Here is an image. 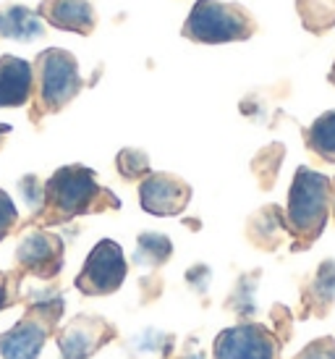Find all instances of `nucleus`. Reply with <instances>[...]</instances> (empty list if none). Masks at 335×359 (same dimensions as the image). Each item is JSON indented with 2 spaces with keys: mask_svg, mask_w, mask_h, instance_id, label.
Wrapping results in <instances>:
<instances>
[{
  "mask_svg": "<svg viewBox=\"0 0 335 359\" xmlns=\"http://www.w3.org/2000/svg\"><path fill=\"white\" fill-rule=\"evenodd\" d=\"M21 191H24V200L29 202V208L34 205V212L45 205V189L37 184V179H34V176H27V179L21 181Z\"/></svg>",
  "mask_w": 335,
  "mask_h": 359,
  "instance_id": "6ab92c4d",
  "label": "nucleus"
},
{
  "mask_svg": "<svg viewBox=\"0 0 335 359\" xmlns=\"http://www.w3.org/2000/svg\"><path fill=\"white\" fill-rule=\"evenodd\" d=\"M170 257V241L163 233H142L139 236L137 262L142 265H160Z\"/></svg>",
  "mask_w": 335,
  "mask_h": 359,
  "instance_id": "2eb2a0df",
  "label": "nucleus"
},
{
  "mask_svg": "<svg viewBox=\"0 0 335 359\" xmlns=\"http://www.w3.org/2000/svg\"><path fill=\"white\" fill-rule=\"evenodd\" d=\"M60 349H63V357L66 359H87V354L95 349V341L89 333H84L81 325H74L63 333L60 339Z\"/></svg>",
  "mask_w": 335,
  "mask_h": 359,
  "instance_id": "dca6fc26",
  "label": "nucleus"
},
{
  "mask_svg": "<svg viewBox=\"0 0 335 359\" xmlns=\"http://www.w3.org/2000/svg\"><path fill=\"white\" fill-rule=\"evenodd\" d=\"M37 13L50 27L63 32H76L81 37L92 34L95 24H97V16H95V8L89 0H42Z\"/></svg>",
  "mask_w": 335,
  "mask_h": 359,
  "instance_id": "1a4fd4ad",
  "label": "nucleus"
},
{
  "mask_svg": "<svg viewBox=\"0 0 335 359\" xmlns=\"http://www.w3.org/2000/svg\"><path fill=\"white\" fill-rule=\"evenodd\" d=\"M306 144H309V150L317 152L322 160L335 163V110L322 113L309 126V131H306Z\"/></svg>",
  "mask_w": 335,
  "mask_h": 359,
  "instance_id": "4468645a",
  "label": "nucleus"
},
{
  "mask_svg": "<svg viewBox=\"0 0 335 359\" xmlns=\"http://www.w3.org/2000/svg\"><path fill=\"white\" fill-rule=\"evenodd\" d=\"M299 19L306 32L322 34L335 27V0H296Z\"/></svg>",
  "mask_w": 335,
  "mask_h": 359,
  "instance_id": "ddd939ff",
  "label": "nucleus"
},
{
  "mask_svg": "<svg viewBox=\"0 0 335 359\" xmlns=\"http://www.w3.org/2000/svg\"><path fill=\"white\" fill-rule=\"evenodd\" d=\"M16 218H19L16 205L11 202V197L6 191L0 189V239H6V233L16 226Z\"/></svg>",
  "mask_w": 335,
  "mask_h": 359,
  "instance_id": "a211bd4d",
  "label": "nucleus"
},
{
  "mask_svg": "<svg viewBox=\"0 0 335 359\" xmlns=\"http://www.w3.org/2000/svg\"><path fill=\"white\" fill-rule=\"evenodd\" d=\"M257 32V21L244 6L223 0H197L184 24V37L205 45L244 42Z\"/></svg>",
  "mask_w": 335,
  "mask_h": 359,
  "instance_id": "f257e3e1",
  "label": "nucleus"
},
{
  "mask_svg": "<svg viewBox=\"0 0 335 359\" xmlns=\"http://www.w3.org/2000/svg\"><path fill=\"white\" fill-rule=\"evenodd\" d=\"M45 328L34 320H24L13 330L0 336V354L3 359H37L45 344Z\"/></svg>",
  "mask_w": 335,
  "mask_h": 359,
  "instance_id": "9b49d317",
  "label": "nucleus"
},
{
  "mask_svg": "<svg viewBox=\"0 0 335 359\" xmlns=\"http://www.w3.org/2000/svg\"><path fill=\"white\" fill-rule=\"evenodd\" d=\"M105 194L100 189L95 173L84 165H66L53 173L45 184V202L58 218L84 215L97 205V197Z\"/></svg>",
  "mask_w": 335,
  "mask_h": 359,
  "instance_id": "20e7f679",
  "label": "nucleus"
},
{
  "mask_svg": "<svg viewBox=\"0 0 335 359\" xmlns=\"http://www.w3.org/2000/svg\"><path fill=\"white\" fill-rule=\"evenodd\" d=\"M34 71L29 60L19 55L0 58V108H21L32 97Z\"/></svg>",
  "mask_w": 335,
  "mask_h": 359,
  "instance_id": "9d476101",
  "label": "nucleus"
},
{
  "mask_svg": "<svg viewBox=\"0 0 335 359\" xmlns=\"http://www.w3.org/2000/svg\"><path fill=\"white\" fill-rule=\"evenodd\" d=\"M37 84V113H58L81 92L79 63L69 50L48 48L32 63Z\"/></svg>",
  "mask_w": 335,
  "mask_h": 359,
  "instance_id": "f03ea898",
  "label": "nucleus"
},
{
  "mask_svg": "<svg viewBox=\"0 0 335 359\" xmlns=\"http://www.w3.org/2000/svg\"><path fill=\"white\" fill-rule=\"evenodd\" d=\"M118 170L126 179H139L149 170V160L144 152L139 150H123L118 155Z\"/></svg>",
  "mask_w": 335,
  "mask_h": 359,
  "instance_id": "f3484780",
  "label": "nucleus"
},
{
  "mask_svg": "<svg viewBox=\"0 0 335 359\" xmlns=\"http://www.w3.org/2000/svg\"><path fill=\"white\" fill-rule=\"evenodd\" d=\"M126 278V259L116 241L102 239L89 252L87 262L76 278V289L89 297H102L116 291Z\"/></svg>",
  "mask_w": 335,
  "mask_h": 359,
  "instance_id": "39448f33",
  "label": "nucleus"
},
{
  "mask_svg": "<svg viewBox=\"0 0 335 359\" xmlns=\"http://www.w3.org/2000/svg\"><path fill=\"white\" fill-rule=\"evenodd\" d=\"M330 181L312 168H299L288 194V226L296 236L312 241L320 236L327 220Z\"/></svg>",
  "mask_w": 335,
  "mask_h": 359,
  "instance_id": "7ed1b4c3",
  "label": "nucleus"
},
{
  "mask_svg": "<svg viewBox=\"0 0 335 359\" xmlns=\"http://www.w3.org/2000/svg\"><path fill=\"white\" fill-rule=\"evenodd\" d=\"M191 189L170 173H152L139 187L142 208L152 215H178L189 205Z\"/></svg>",
  "mask_w": 335,
  "mask_h": 359,
  "instance_id": "423d86ee",
  "label": "nucleus"
},
{
  "mask_svg": "<svg viewBox=\"0 0 335 359\" xmlns=\"http://www.w3.org/2000/svg\"><path fill=\"white\" fill-rule=\"evenodd\" d=\"M16 259L27 270H32L34 276H55L63 262V244L58 236H53L48 231H32L29 236H24V241L16 250Z\"/></svg>",
  "mask_w": 335,
  "mask_h": 359,
  "instance_id": "6e6552de",
  "label": "nucleus"
},
{
  "mask_svg": "<svg viewBox=\"0 0 335 359\" xmlns=\"http://www.w3.org/2000/svg\"><path fill=\"white\" fill-rule=\"evenodd\" d=\"M191 359H199V357H191Z\"/></svg>",
  "mask_w": 335,
  "mask_h": 359,
  "instance_id": "5701e85b",
  "label": "nucleus"
},
{
  "mask_svg": "<svg viewBox=\"0 0 335 359\" xmlns=\"http://www.w3.org/2000/svg\"><path fill=\"white\" fill-rule=\"evenodd\" d=\"M299 359H335V341H317Z\"/></svg>",
  "mask_w": 335,
  "mask_h": 359,
  "instance_id": "aec40b11",
  "label": "nucleus"
},
{
  "mask_svg": "<svg viewBox=\"0 0 335 359\" xmlns=\"http://www.w3.org/2000/svg\"><path fill=\"white\" fill-rule=\"evenodd\" d=\"M6 299H8V289H6V276L0 273V309L6 307Z\"/></svg>",
  "mask_w": 335,
  "mask_h": 359,
  "instance_id": "412c9836",
  "label": "nucleus"
},
{
  "mask_svg": "<svg viewBox=\"0 0 335 359\" xmlns=\"http://www.w3.org/2000/svg\"><path fill=\"white\" fill-rule=\"evenodd\" d=\"M45 34V27L40 21V13L24 8V6H6L0 8V37L16 42L40 40Z\"/></svg>",
  "mask_w": 335,
  "mask_h": 359,
  "instance_id": "f8f14e48",
  "label": "nucleus"
},
{
  "mask_svg": "<svg viewBox=\"0 0 335 359\" xmlns=\"http://www.w3.org/2000/svg\"><path fill=\"white\" fill-rule=\"evenodd\" d=\"M327 79H330V84H335V63H333V69H330V76H327Z\"/></svg>",
  "mask_w": 335,
  "mask_h": 359,
  "instance_id": "4be33fe9",
  "label": "nucleus"
},
{
  "mask_svg": "<svg viewBox=\"0 0 335 359\" xmlns=\"http://www.w3.org/2000/svg\"><path fill=\"white\" fill-rule=\"evenodd\" d=\"M273 339L257 325H236L223 330L215 341L217 359H273Z\"/></svg>",
  "mask_w": 335,
  "mask_h": 359,
  "instance_id": "0eeeda50",
  "label": "nucleus"
}]
</instances>
